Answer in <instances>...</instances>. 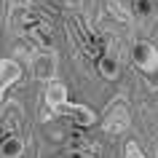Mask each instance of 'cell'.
<instances>
[{"instance_id": "obj_3", "label": "cell", "mask_w": 158, "mask_h": 158, "mask_svg": "<svg viewBox=\"0 0 158 158\" xmlns=\"http://www.w3.org/2000/svg\"><path fill=\"white\" fill-rule=\"evenodd\" d=\"M56 70H59V62H56V54L54 51H38L32 56V73H35L38 81L51 83L56 78Z\"/></svg>"}, {"instance_id": "obj_13", "label": "cell", "mask_w": 158, "mask_h": 158, "mask_svg": "<svg viewBox=\"0 0 158 158\" xmlns=\"http://www.w3.org/2000/svg\"><path fill=\"white\" fill-rule=\"evenodd\" d=\"M6 137H8V129H6V126H3V121H0V139H6Z\"/></svg>"}, {"instance_id": "obj_6", "label": "cell", "mask_w": 158, "mask_h": 158, "mask_svg": "<svg viewBox=\"0 0 158 158\" xmlns=\"http://www.w3.org/2000/svg\"><path fill=\"white\" fill-rule=\"evenodd\" d=\"M46 102H48L51 110H59L67 102V86L62 83V81H51V83L46 86Z\"/></svg>"}, {"instance_id": "obj_11", "label": "cell", "mask_w": 158, "mask_h": 158, "mask_svg": "<svg viewBox=\"0 0 158 158\" xmlns=\"http://www.w3.org/2000/svg\"><path fill=\"white\" fill-rule=\"evenodd\" d=\"M134 14L137 16H150L153 14V0H134Z\"/></svg>"}, {"instance_id": "obj_9", "label": "cell", "mask_w": 158, "mask_h": 158, "mask_svg": "<svg viewBox=\"0 0 158 158\" xmlns=\"http://www.w3.org/2000/svg\"><path fill=\"white\" fill-rule=\"evenodd\" d=\"M27 32H30V38H32L38 46H43V48H48V51L54 48V38H51L48 27H43V24H32Z\"/></svg>"}, {"instance_id": "obj_8", "label": "cell", "mask_w": 158, "mask_h": 158, "mask_svg": "<svg viewBox=\"0 0 158 158\" xmlns=\"http://www.w3.org/2000/svg\"><path fill=\"white\" fill-rule=\"evenodd\" d=\"M22 153H24V142L16 134H8L6 139H0V156L3 158H22Z\"/></svg>"}, {"instance_id": "obj_1", "label": "cell", "mask_w": 158, "mask_h": 158, "mask_svg": "<svg viewBox=\"0 0 158 158\" xmlns=\"http://www.w3.org/2000/svg\"><path fill=\"white\" fill-rule=\"evenodd\" d=\"M131 59H134V64L139 67L145 75H156L158 73V48L153 46V43L137 40L131 46Z\"/></svg>"}, {"instance_id": "obj_12", "label": "cell", "mask_w": 158, "mask_h": 158, "mask_svg": "<svg viewBox=\"0 0 158 158\" xmlns=\"http://www.w3.org/2000/svg\"><path fill=\"white\" fill-rule=\"evenodd\" d=\"M70 158H91V156H89V153H83V150H73V153H70Z\"/></svg>"}, {"instance_id": "obj_4", "label": "cell", "mask_w": 158, "mask_h": 158, "mask_svg": "<svg viewBox=\"0 0 158 158\" xmlns=\"http://www.w3.org/2000/svg\"><path fill=\"white\" fill-rule=\"evenodd\" d=\"M56 115H70L73 118V123L78 126H91L97 123V113L91 107H86V105H73V102H64L59 110H54Z\"/></svg>"}, {"instance_id": "obj_2", "label": "cell", "mask_w": 158, "mask_h": 158, "mask_svg": "<svg viewBox=\"0 0 158 158\" xmlns=\"http://www.w3.org/2000/svg\"><path fill=\"white\" fill-rule=\"evenodd\" d=\"M129 121H131L129 107L118 99L115 105H110V110L105 113V118H102V129H105V131H110V134H121V131H126V129H129Z\"/></svg>"}, {"instance_id": "obj_7", "label": "cell", "mask_w": 158, "mask_h": 158, "mask_svg": "<svg viewBox=\"0 0 158 158\" xmlns=\"http://www.w3.org/2000/svg\"><path fill=\"white\" fill-rule=\"evenodd\" d=\"M97 73H99L105 81H115L118 75H121V62H118L115 56L105 54V56L97 59Z\"/></svg>"}, {"instance_id": "obj_10", "label": "cell", "mask_w": 158, "mask_h": 158, "mask_svg": "<svg viewBox=\"0 0 158 158\" xmlns=\"http://www.w3.org/2000/svg\"><path fill=\"white\" fill-rule=\"evenodd\" d=\"M0 121H3V126H6V129H19V121H22V110L11 105V107H8V113L0 118Z\"/></svg>"}, {"instance_id": "obj_5", "label": "cell", "mask_w": 158, "mask_h": 158, "mask_svg": "<svg viewBox=\"0 0 158 158\" xmlns=\"http://www.w3.org/2000/svg\"><path fill=\"white\" fill-rule=\"evenodd\" d=\"M19 78H22V67L14 59H0V97H3V91L8 86L16 83Z\"/></svg>"}]
</instances>
